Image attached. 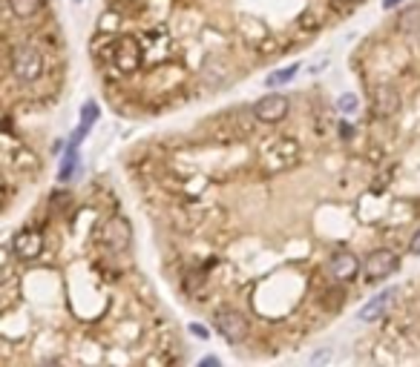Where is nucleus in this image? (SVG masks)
<instances>
[{"label": "nucleus", "instance_id": "obj_16", "mask_svg": "<svg viewBox=\"0 0 420 367\" xmlns=\"http://www.w3.org/2000/svg\"><path fill=\"white\" fill-rule=\"evenodd\" d=\"M297 69H299V66L294 63V66H285L283 72H273V75H268V86H279V84H288V81H291V78L297 75Z\"/></svg>", "mask_w": 420, "mask_h": 367}, {"label": "nucleus", "instance_id": "obj_18", "mask_svg": "<svg viewBox=\"0 0 420 367\" xmlns=\"http://www.w3.org/2000/svg\"><path fill=\"white\" fill-rule=\"evenodd\" d=\"M112 20H119V15L112 17V12H107V15H101V26H98V32H104V35H112Z\"/></svg>", "mask_w": 420, "mask_h": 367}, {"label": "nucleus", "instance_id": "obj_9", "mask_svg": "<svg viewBox=\"0 0 420 367\" xmlns=\"http://www.w3.org/2000/svg\"><path fill=\"white\" fill-rule=\"evenodd\" d=\"M363 270V264L354 253H348V250H337L331 258H329V276L331 281L337 284H348V281H354Z\"/></svg>", "mask_w": 420, "mask_h": 367}, {"label": "nucleus", "instance_id": "obj_17", "mask_svg": "<svg viewBox=\"0 0 420 367\" xmlns=\"http://www.w3.org/2000/svg\"><path fill=\"white\" fill-rule=\"evenodd\" d=\"M96 120H98V104H84V118H81V127H92V124H96Z\"/></svg>", "mask_w": 420, "mask_h": 367}, {"label": "nucleus", "instance_id": "obj_10", "mask_svg": "<svg viewBox=\"0 0 420 367\" xmlns=\"http://www.w3.org/2000/svg\"><path fill=\"white\" fill-rule=\"evenodd\" d=\"M400 107H403L400 92L394 86L383 84V86H377L375 92H371V112H375L380 120H391L394 115L400 112Z\"/></svg>", "mask_w": 420, "mask_h": 367}, {"label": "nucleus", "instance_id": "obj_19", "mask_svg": "<svg viewBox=\"0 0 420 367\" xmlns=\"http://www.w3.org/2000/svg\"><path fill=\"white\" fill-rule=\"evenodd\" d=\"M340 109H343V112H354V109H357V97H354V95H343V97H340Z\"/></svg>", "mask_w": 420, "mask_h": 367}, {"label": "nucleus", "instance_id": "obj_20", "mask_svg": "<svg viewBox=\"0 0 420 367\" xmlns=\"http://www.w3.org/2000/svg\"><path fill=\"white\" fill-rule=\"evenodd\" d=\"M409 253H414V256H420V230L412 235V241H409Z\"/></svg>", "mask_w": 420, "mask_h": 367}, {"label": "nucleus", "instance_id": "obj_15", "mask_svg": "<svg viewBox=\"0 0 420 367\" xmlns=\"http://www.w3.org/2000/svg\"><path fill=\"white\" fill-rule=\"evenodd\" d=\"M75 169H78V146H69L66 155H63V164H61L58 178H61V181H69V178L75 175Z\"/></svg>", "mask_w": 420, "mask_h": 367}, {"label": "nucleus", "instance_id": "obj_14", "mask_svg": "<svg viewBox=\"0 0 420 367\" xmlns=\"http://www.w3.org/2000/svg\"><path fill=\"white\" fill-rule=\"evenodd\" d=\"M6 6H9V12H12L15 17L29 20V17H35V15L40 12L43 0H6Z\"/></svg>", "mask_w": 420, "mask_h": 367}, {"label": "nucleus", "instance_id": "obj_5", "mask_svg": "<svg viewBox=\"0 0 420 367\" xmlns=\"http://www.w3.org/2000/svg\"><path fill=\"white\" fill-rule=\"evenodd\" d=\"M213 325H216L219 336H222L225 341H230V345H239V341H245V338H248V330H250L248 319H245L239 310H233V307L216 310Z\"/></svg>", "mask_w": 420, "mask_h": 367}, {"label": "nucleus", "instance_id": "obj_13", "mask_svg": "<svg viewBox=\"0 0 420 367\" xmlns=\"http://www.w3.org/2000/svg\"><path fill=\"white\" fill-rule=\"evenodd\" d=\"M394 29L400 35H414L420 32V6H406L400 9V15L394 17Z\"/></svg>", "mask_w": 420, "mask_h": 367}, {"label": "nucleus", "instance_id": "obj_22", "mask_svg": "<svg viewBox=\"0 0 420 367\" xmlns=\"http://www.w3.org/2000/svg\"><path fill=\"white\" fill-rule=\"evenodd\" d=\"M345 3H360V0H345Z\"/></svg>", "mask_w": 420, "mask_h": 367}, {"label": "nucleus", "instance_id": "obj_7", "mask_svg": "<svg viewBox=\"0 0 420 367\" xmlns=\"http://www.w3.org/2000/svg\"><path fill=\"white\" fill-rule=\"evenodd\" d=\"M288 97L285 95H279V92H271L265 97H260V101L253 104L250 115L260 120V124H279V120H285L288 115Z\"/></svg>", "mask_w": 420, "mask_h": 367}, {"label": "nucleus", "instance_id": "obj_6", "mask_svg": "<svg viewBox=\"0 0 420 367\" xmlns=\"http://www.w3.org/2000/svg\"><path fill=\"white\" fill-rule=\"evenodd\" d=\"M398 267H400V253L380 247L363 261V276H366V281H383L398 270Z\"/></svg>", "mask_w": 420, "mask_h": 367}, {"label": "nucleus", "instance_id": "obj_11", "mask_svg": "<svg viewBox=\"0 0 420 367\" xmlns=\"http://www.w3.org/2000/svg\"><path fill=\"white\" fill-rule=\"evenodd\" d=\"M391 299H394V290H383V292H377L375 299H371L366 307H360V313H357V319L360 322H377L380 315L389 310V304H391Z\"/></svg>", "mask_w": 420, "mask_h": 367}, {"label": "nucleus", "instance_id": "obj_12", "mask_svg": "<svg viewBox=\"0 0 420 367\" xmlns=\"http://www.w3.org/2000/svg\"><path fill=\"white\" fill-rule=\"evenodd\" d=\"M202 75H204V81L210 84V86H222L227 78H230V63L225 61V58H207L204 61V72H202Z\"/></svg>", "mask_w": 420, "mask_h": 367}, {"label": "nucleus", "instance_id": "obj_3", "mask_svg": "<svg viewBox=\"0 0 420 367\" xmlns=\"http://www.w3.org/2000/svg\"><path fill=\"white\" fill-rule=\"evenodd\" d=\"M96 241L101 244V247H107L110 253H124V250H130V244H133V227H130L127 218L112 215L98 227Z\"/></svg>", "mask_w": 420, "mask_h": 367}, {"label": "nucleus", "instance_id": "obj_1", "mask_svg": "<svg viewBox=\"0 0 420 367\" xmlns=\"http://www.w3.org/2000/svg\"><path fill=\"white\" fill-rule=\"evenodd\" d=\"M299 158H302V150H299V143L291 135L268 138L260 146V169H262L265 175L288 173V169H294L299 164Z\"/></svg>", "mask_w": 420, "mask_h": 367}, {"label": "nucleus", "instance_id": "obj_8", "mask_svg": "<svg viewBox=\"0 0 420 367\" xmlns=\"http://www.w3.org/2000/svg\"><path fill=\"white\" fill-rule=\"evenodd\" d=\"M9 250L17 261H35L40 253H43V233L40 230H32V227H23L15 233Z\"/></svg>", "mask_w": 420, "mask_h": 367}, {"label": "nucleus", "instance_id": "obj_21", "mask_svg": "<svg viewBox=\"0 0 420 367\" xmlns=\"http://www.w3.org/2000/svg\"><path fill=\"white\" fill-rule=\"evenodd\" d=\"M403 0H383V9H394V6H400Z\"/></svg>", "mask_w": 420, "mask_h": 367}, {"label": "nucleus", "instance_id": "obj_4", "mask_svg": "<svg viewBox=\"0 0 420 367\" xmlns=\"http://www.w3.org/2000/svg\"><path fill=\"white\" fill-rule=\"evenodd\" d=\"M144 63V46L138 38H119L115 43V55H112V66L121 72V75H135Z\"/></svg>", "mask_w": 420, "mask_h": 367}, {"label": "nucleus", "instance_id": "obj_2", "mask_svg": "<svg viewBox=\"0 0 420 367\" xmlns=\"http://www.w3.org/2000/svg\"><path fill=\"white\" fill-rule=\"evenodd\" d=\"M43 52L32 40H20L9 46V72L20 84H35L43 75Z\"/></svg>", "mask_w": 420, "mask_h": 367}]
</instances>
